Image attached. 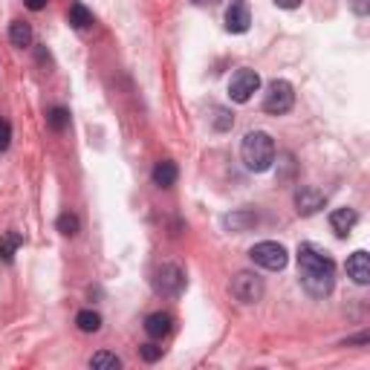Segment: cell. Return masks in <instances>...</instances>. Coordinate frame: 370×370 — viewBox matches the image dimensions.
<instances>
[{
    "label": "cell",
    "mask_w": 370,
    "mask_h": 370,
    "mask_svg": "<svg viewBox=\"0 0 370 370\" xmlns=\"http://www.w3.org/2000/svg\"><path fill=\"white\" fill-rule=\"evenodd\" d=\"M298 269H301V284L313 298H324L333 292L335 284V263L333 258L316 243H301L298 246Z\"/></svg>",
    "instance_id": "1"
},
{
    "label": "cell",
    "mask_w": 370,
    "mask_h": 370,
    "mask_svg": "<svg viewBox=\"0 0 370 370\" xmlns=\"http://www.w3.org/2000/svg\"><path fill=\"white\" fill-rule=\"evenodd\" d=\"M240 157H243L246 168L255 171V174L269 171L272 162H275V142H272V136L263 133V131L246 133V139L240 145Z\"/></svg>",
    "instance_id": "2"
},
{
    "label": "cell",
    "mask_w": 370,
    "mask_h": 370,
    "mask_svg": "<svg viewBox=\"0 0 370 370\" xmlns=\"http://www.w3.org/2000/svg\"><path fill=\"white\" fill-rule=\"evenodd\" d=\"M295 105V92H292V84L284 81V78H275L269 87H266V96H263V110L272 113V116H284L290 113Z\"/></svg>",
    "instance_id": "3"
},
{
    "label": "cell",
    "mask_w": 370,
    "mask_h": 370,
    "mask_svg": "<svg viewBox=\"0 0 370 370\" xmlns=\"http://www.w3.org/2000/svg\"><path fill=\"white\" fill-rule=\"evenodd\" d=\"M249 258L261 266V269H269V272H281L290 261V252L284 249L281 243H275V240H263V243H255L252 246V252Z\"/></svg>",
    "instance_id": "4"
},
{
    "label": "cell",
    "mask_w": 370,
    "mask_h": 370,
    "mask_svg": "<svg viewBox=\"0 0 370 370\" xmlns=\"http://www.w3.org/2000/svg\"><path fill=\"white\" fill-rule=\"evenodd\" d=\"M153 287H157L160 295H168V298H177L182 290H185V272L177 266V263H162L153 275Z\"/></svg>",
    "instance_id": "5"
},
{
    "label": "cell",
    "mask_w": 370,
    "mask_h": 370,
    "mask_svg": "<svg viewBox=\"0 0 370 370\" xmlns=\"http://www.w3.org/2000/svg\"><path fill=\"white\" fill-rule=\"evenodd\" d=\"M261 90V76L255 70H237L229 81V96L237 105H246Z\"/></svg>",
    "instance_id": "6"
},
{
    "label": "cell",
    "mask_w": 370,
    "mask_h": 370,
    "mask_svg": "<svg viewBox=\"0 0 370 370\" xmlns=\"http://www.w3.org/2000/svg\"><path fill=\"white\" fill-rule=\"evenodd\" d=\"M232 295H234L240 304H255V301H261V295H263V281H261L255 272H237L234 281H232Z\"/></svg>",
    "instance_id": "7"
},
{
    "label": "cell",
    "mask_w": 370,
    "mask_h": 370,
    "mask_svg": "<svg viewBox=\"0 0 370 370\" xmlns=\"http://www.w3.org/2000/svg\"><path fill=\"white\" fill-rule=\"evenodd\" d=\"M249 26H252L249 4H246V0H232V6L226 9V29L234 35H243Z\"/></svg>",
    "instance_id": "8"
},
{
    "label": "cell",
    "mask_w": 370,
    "mask_h": 370,
    "mask_svg": "<svg viewBox=\"0 0 370 370\" xmlns=\"http://www.w3.org/2000/svg\"><path fill=\"white\" fill-rule=\"evenodd\" d=\"M324 203L327 200L316 185H301L295 191V208H298V214H304V217H310V214H316L318 208H324Z\"/></svg>",
    "instance_id": "9"
},
{
    "label": "cell",
    "mask_w": 370,
    "mask_h": 370,
    "mask_svg": "<svg viewBox=\"0 0 370 370\" xmlns=\"http://www.w3.org/2000/svg\"><path fill=\"white\" fill-rule=\"evenodd\" d=\"M347 275L353 278L359 287L370 284V255H367L364 249H359V252H353V255L347 258Z\"/></svg>",
    "instance_id": "10"
},
{
    "label": "cell",
    "mask_w": 370,
    "mask_h": 370,
    "mask_svg": "<svg viewBox=\"0 0 370 370\" xmlns=\"http://www.w3.org/2000/svg\"><path fill=\"white\" fill-rule=\"evenodd\" d=\"M356 223H359V214H356L353 208H335V211L330 214V229H333L338 237H347Z\"/></svg>",
    "instance_id": "11"
},
{
    "label": "cell",
    "mask_w": 370,
    "mask_h": 370,
    "mask_svg": "<svg viewBox=\"0 0 370 370\" xmlns=\"http://www.w3.org/2000/svg\"><path fill=\"white\" fill-rule=\"evenodd\" d=\"M171 324H174V318H171L168 313H150V316L145 318V333H148L150 338H165V335L171 333Z\"/></svg>",
    "instance_id": "12"
},
{
    "label": "cell",
    "mask_w": 370,
    "mask_h": 370,
    "mask_svg": "<svg viewBox=\"0 0 370 370\" xmlns=\"http://www.w3.org/2000/svg\"><path fill=\"white\" fill-rule=\"evenodd\" d=\"M153 182L160 185V189H171V185L177 182V177H179V168H177V162H171V160H162V162H157L153 165Z\"/></svg>",
    "instance_id": "13"
},
{
    "label": "cell",
    "mask_w": 370,
    "mask_h": 370,
    "mask_svg": "<svg viewBox=\"0 0 370 370\" xmlns=\"http://www.w3.org/2000/svg\"><path fill=\"white\" fill-rule=\"evenodd\" d=\"M9 41H12L18 49L29 47V44H32V26L23 23V20H12V23H9Z\"/></svg>",
    "instance_id": "14"
},
{
    "label": "cell",
    "mask_w": 370,
    "mask_h": 370,
    "mask_svg": "<svg viewBox=\"0 0 370 370\" xmlns=\"http://www.w3.org/2000/svg\"><path fill=\"white\" fill-rule=\"evenodd\" d=\"M23 246V237L18 234V232H6L4 237H0V261L4 263H9L12 258H15V252Z\"/></svg>",
    "instance_id": "15"
},
{
    "label": "cell",
    "mask_w": 370,
    "mask_h": 370,
    "mask_svg": "<svg viewBox=\"0 0 370 370\" xmlns=\"http://www.w3.org/2000/svg\"><path fill=\"white\" fill-rule=\"evenodd\" d=\"M70 26L78 29V32H84V29L92 26V12L84 4H73L70 6Z\"/></svg>",
    "instance_id": "16"
},
{
    "label": "cell",
    "mask_w": 370,
    "mask_h": 370,
    "mask_svg": "<svg viewBox=\"0 0 370 370\" xmlns=\"http://www.w3.org/2000/svg\"><path fill=\"white\" fill-rule=\"evenodd\" d=\"M255 223H258V214L255 211H234V214H229V217H226V226L232 232H246Z\"/></svg>",
    "instance_id": "17"
},
{
    "label": "cell",
    "mask_w": 370,
    "mask_h": 370,
    "mask_svg": "<svg viewBox=\"0 0 370 370\" xmlns=\"http://www.w3.org/2000/svg\"><path fill=\"white\" fill-rule=\"evenodd\" d=\"M76 324L81 333H99L102 330V316L99 313H92V310H81L76 316Z\"/></svg>",
    "instance_id": "18"
},
{
    "label": "cell",
    "mask_w": 370,
    "mask_h": 370,
    "mask_svg": "<svg viewBox=\"0 0 370 370\" xmlns=\"http://www.w3.org/2000/svg\"><path fill=\"white\" fill-rule=\"evenodd\" d=\"M47 125L52 128V131H67L70 128V110L67 107H52L49 113H47Z\"/></svg>",
    "instance_id": "19"
},
{
    "label": "cell",
    "mask_w": 370,
    "mask_h": 370,
    "mask_svg": "<svg viewBox=\"0 0 370 370\" xmlns=\"http://www.w3.org/2000/svg\"><path fill=\"white\" fill-rule=\"evenodd\" d=\"M90 367H96V370H119L121 359L113 356V353H107V350H102V353H96V356L90 359Z\"/></svg>",
    "instance_id": "20"
},
{
    "label": "cell",
    "mask_w": 370,
    "mask_h": 370,
    "mask_svg": "<svg viewBox=\"0 0 370 370\" xmlns=\"http://www.w3.org/2000/svg\"><path fill=\"white\" fill-rule=\"evenodd\" d=\"M55 226H58V232H61V234L73 237V234H78V226H81V223H78V217H76L73 211H64V214L58 217V223H55Z\"/></svg>",
    "instance_id": "21"
},
{
    "label": "cell",
    "mask_w": 370,
    "mask_h": 370,
    "mask_svg": "<svg viewBox=\"0 0 370 370\" xmlns=\"http://www.w3.org/2000/svg\"><path fill=\"white\" fill-rule=\"evenodd\" d=\"M232 125H234V116H232L229 110H223V107H220V110H217V116H214V128H217V131H229Z\"/></svg>",
    "instance_id": "22"
},
{
    "label": "cell",
    "mask_w": 370,
    "mask_h": 370,
    "mask_svg": "<svg viewBox=\"0 0 370 370\" xmlns=\"http://www.w3.org/2000/svg\"><path fill=\"white\" fill-rule=\"evenodd\" d=\"M12 145V125L6 119H0V150H9Z\"/></svg>",
    "instance_id": "23"
},
{
    "label": "cell",
    "mask_w": 370,
    "mask_h": 370,
    "mask_svg": "<svg viewBox=\"0 0 370 370\" xmlns=\"http://www.w3.org/2000/svg\"><path fill=\"white\" fill-rule=\"evenodd\" d=\"M139 353H142L145 362H157V359L162 356V347H157V345H142Z\"/></svg>",
    "instance_id": "24"
},
{
    "label": "cell",
    "mask_w": 370,
    "mask_h": 370,
    "mask_svg": "<svg viewBox=\"0 0 370 370\" xmlns=\"http://www.w3.org/2000/svg\"><path fill=\"white\" fill-rule=\"evenodd\" d=\"M47 4H49V0H23V6H26V9H32V12L47 9Z\"/></svg>",
    "instance_id": "25"
},
{
    "label": "cell",
    "mask_w": 370,
    "mask_h": 370,
    "mask_svg": "<svg viewBox=\"0 0 370 370\" xmlns=\"http://www.w3.org/2000/svg\"><path fill=\"white\" fill-rule=\"evenodd\" d=\"M353 9H356V15H367L370 4H367V0H353Z\"/></svg>",
    "instance_id": "26"
},
{
    "label": "cell",
    "mask_w": 370,
    "mask_h": 370,
    "mask_svg": "<svg viewBox=\"0 0 370 370\" xmlns=\"http://www.w3.org/2000/svg\"><path fill=\"white\" fill-rule=\"evenodd\" d=\"M275 6L278 9H295V6H301V0H275Z\"/></svg>",
    "instance_id": "27"
},
{
    "label": "cell",
    "mask_w": 370,
    "mask_h": 370,
    "mask_svg": "<svg viewBox=\"0 0 370 370\" xmlns=\"http://www.w3.org/2000/svg\"><path fill=\"white\" fill-rule=\"evenodd\" d=\"M197 6H214V4H220V0H194Z\"/></svg>",
    "instance_id": "28"
}]
</instances>
